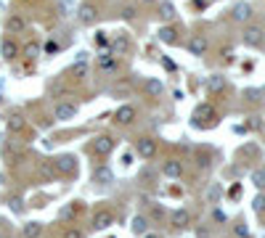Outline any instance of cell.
Wrapping results in <instances>:
<instances>
[{
	"label": "cell",
	"instance_id": "1",
	"mask_svg": "<svg viewBox=\"0 0 265 238\" xmlns=\"http://www.w3.org/2000/svg\"><path fill=\"white\" fill-rule=\"evenodd\" d=\"M114 149V140L109 138V135H98V138L90 140V151L96 153V156H109Z\"/></svg>",
	"mask_w": 265,
	"mask_h": 238
},
{
	"label": "cell",
	"instance_id": "2",
	"mask_svg": "<svg viewBox=\"0 0 265 238\" xmlns=\"http://www.w3.org/2000/svg\"><path fill=\"white\" fill-rule=\"evenodd\" d=\"M241 40H244V45H249V48H257V45L265 40V29L263 27H247Z\"/></svg>",
	"mask_w": 265,
	"mask_h": 238
},
{
	"label": "cell",
	"instance_id": "3",
	"mask_svg": "<svg viewBox=\"0 0 265 238\" xmlns=\"http://www.w3.org/2000/svg\"><path fill=\"white\" fill-rule=\"evenodd\" d=\"M135 149H138V156L141 159H154V153H157V143H154L151 138H138Z\"/></svg>",
	"mask_w": 265,
	"mask_h": 238
},
{
	"label": "cell",
	"instance_id": "4",
	"mask_svg": "<svg viewBox=\"0 0 265 238\" xmlns=\"http://www.w3.org/2000/svg\"><path fill=\"white\" fill-rule=\"evenodd\" d=\"M162 175L170 177V180H178L180 175H183V164H180L178 159H167V162L162 164Z\"/></svg>",
	"mask_w": 265,
	"mask_h": 238
},
{
	"label": "cell",
	"instance_id": "5",
	"mask_svg": "<svg viewBox=\"0 0 265 238\" xmlns=\"http://www.w3.org/2000/svg\"><path fill=\"white\" fill-rule=\"evenodd\" d=\"M0 56H3L5 61H14L16 56H19V45L11 40V37H5V40L0 43Z\"/></svg>",
	"mask_w": 265,
	"mask_h": 238
},
{
	"label": "cell",
	"instance_id": "6",
	"mask_svg": "<svg viewBox=\"0 0 265 238\" xmlns=\"http://www.w3.org/2000/svg\"><path fill=\"white\" fill-rule=\"evenodd\" d=\"M109 225H114V215H112L109 209H101L98 215L93 217V228H96V230H106Z\"/></svg>",
	"mask_w": 265,
	"mask_h": 238
},
{
	"label": "cell",
	"instance_id": "7",
	"mask_svg": "<svg viewBox=\"0 0 265 238\" xmlns=\"http://www.w3.org/2000/svg\"><path fill=\"white\" fill-rule=\"evenodd\" d=\"M170 222L175 225V228H189L191 225V212L189 209H175L170 215Z\"/></svg>",
	"mask_w": 265,
	"mask_h": 238
},
{
	"label": "cell",
	"instance_id": "8",
	"mask_svg": "<svg viewBox=\"0 0 265 238\" xmlns=\"http://www.w3.org/2000/svg\"><path fill=\"white\" fill-rule=\"evenodd\" d=\"M207 37H202V35H193L191 37V43H189V50H191V56H204L207 53Z\"/></svg>",
	"mask_w": 265,
	"mask_h": 238
},
{
	"label": "cell",
	"instance_id": "9",
	"mask_svg": "<svg viewBox=\"0 0 265 238\" xmlns=\"http://www.w3.org/2000/svg\"><path fill=\"white\" fill-rule=\"evenodd\" d=\"M56 119L59 122H67V119H74V114H77V106L74 104H59L56 106Z\"/></svg>",
	"mask_w": 265,
	"mask_h": 238
},
{
	"label": "cell",
	"instance_id": "10",
	"mask_svg": "<svg viewBox=\"0 0 265 238\" xmlns=\"http://www.w3.org/2000/svg\"><path fill=\"white\" fill-rule=\"evenodd\" d=\"M133 119H135V108L133 106H120L117 114H114V122H117V125H130Z\"/></svg>",
	"mask_w": 265,
	"mask_h": 238
},
{
	"label": "cell",
	"instance_id": "11",
	"mask_svg": "<svg viewBox=\"0 0 265 238\" xmlns=\"http://www.w3.org/2000/svg\"><path fill=\"white\" fill-rule=\"evenodd\" d=\"M231 14H234L236 22H241V24H244V22H249V19H252V5H249V3H236Z\"/></svg>",
	"mask_w": 265,
	"mask_h": 238
},
{
	"label": "cell",
	"instance_id": "12",
	"mask_svg": "<svg viewBox=\"0 0 265 238\" xmlns=\"http://www.w3.org/2000/svg\"><path fill=\"white\" fill-rule=\"evenodd\" d=\"M93 180L98 185H106V183H114V172L109 167H96L93 170Z\"/></svg>",
	"mask_w": 265,
	"mask_h": 238
},
{
	"label": "cell",
	"instance_id": "13",
	"mask_svg": "<svg viewBox=\"0 0 265 238\" xmlns=\"http://www.w3.org/2000/svg\"><path fill=\"white\" fill-rule=\"evenodd\" d=\"M98 66L103 69V72H117V59H114V53L98 56Z\"/></svg>",
	"mask_w": 265,
	"mask_h": 238
},
{
	"label": "cell",
	"instance_id": "14",
	"mask_svg": "<svg viewBox=\"0 0 265 238\" xmlns=\"http://www.w3.org/2000/svg\"><path fill=\"white\" fill-rule=\"evenodd\" d=\"M96 19H98V14H96L93 5H82V8H80V22L85 24V27H88V24H93Z\"/></svg>",
	"mask_w": 265,
	"mask_h": 238
},
{
	"label": "cell",
	"instance_id": "15",
	"mask_svg": "<svg viewBox=\"0 0 265 238\" xmlns=\"http://www.w3.org/2000/svg\"><path fill=\"white\" fill-rule=\"evenodd\" d=\"M22 236L24 238H40L43 236V225L40 222H27V225H24V230H22Z\"/></svg>",
	"mask_w": 265,
	"mask_h": 238
},
{
	"label": "cell",
	"instance_id": "16",
	"mask_svg": "<svg viewBox=\"0 0 265 238\" xmlns=\"http://www.w3.org/2000/svg\"><path fill=\"white\" fill-rule=\"evenodd\" d=\"M24 127H27V122H24L22 114H11V117H8V130L11 132H22Z\"/></svg>",
	"mask_w": 265,
	"mask_h": 238
},
{
	"label": "cell",
	"instance_id": "17",
	"mask_svg": "<svg viewBox=\"0 0 265 238\" xmlns=\"http://www.w3.org/2000/svg\"><path fill=\"white\" fill-rule=\"evenodd\" d=\"M159 16H162L165 22H172V19H175V5H172L170 0H162V5H159Z\"/></svg>",
	"mask_w": 265,
	"mask_h": 238
},
{
	"label": "cell",
	"instance_id": "18",
	"mask_svg": "<svg viewBox=\"0 0 265 238\" xmlns=\"http://www.w3.org/2000/svg\"><path fill=\"white\" fill-rule=\"evenodd\" d=\"M56 167H59V172H72L74 170V159L72 156H59L56 159Z\"/></svg>",
	"mask_w": 265,
	"mask_h": 238
},
{
	"label": "cell",
	"instance_id": "19",
	"mask_svg": "<svg viewBox=\"0 0 265 238\" xmlns=\"http://www.w3.org/2000/svg\"><path fill=\"white\" fill-rule=\"evenodd\" d=\"M159 40H162V43H175L178 40V32L172 29V27H162V29H159Z\"/></svg>",
	"mask_w": 265,
	"mask_h": 238
},
{
	"label": "cell",
	"instance_id": "20",
	"mask_svg": "<svg viewBox=\"0 0 265 238\" xmlns=\"http://www.w3.org/2000/svg\"><path fill=\"white\" fill-rule=\"evenodd\" d=\"M146 228H148V220L144 215L133 217V233H146Z\"/></svg>",
	"mask_w": 265,
	"mask_h": 238
},
{
	"label": "cell",
	"instance_id": "21",
	"mask_svg": "<svg viewBox=\"0 0 265 238\" xmlns=\"http://www.w3.org/2000/svg\"><path fill=\"white\" fill-rule=\"evenodd\" d=\"M5 27H8V32H22L24 29V19L22 16H11L8 22H5Z\"/></svg>",
	"mask_w": 265,
	"mask_h": 238
},
{
	"label": "cell",
	"instance_id": "22",
	"mask_svg": "<svg viewBox=\"0 0 265 238\" xmlns=\"http://www.w3.org/2000/svg\"><path fill=\"white\" fill-rule=\"evenodd\" d=\"M146 90H148L151 95H162V93H165V85H162L159 80H148V82H146Z\"/></svg>",
	"mask_w": 265,
	"mask_h": 238
},
{
	"label": "cell",
	"instance_id": "23",
	"mask_svg": "<svg viewBox=\"0 0 265 238\" xmlns=\"http://www.w3.org/2000/svg\"><path fill=\"white\" fill-rule=\"evenodd\" d=\"M217 198H220V185H217V183H212L210 188H207V201H210V204H215Z\"/></svg>",
	"mask_w": 265,
	"mask_h": 238
},
{
	"label": "cell",
	"instance_id": "24",
	"mask_svg": "<svg viewBox=\"0 0 265 238\" xmlns=\"http://www.w3.org/2000/svg\"><path fill=\"white\" fill-rule=\"evenodd\" d=\"M212 114H215V111H212V106L202 104V106H196V114H193V117H196V119H210Z\"/></svg>",
	"mask_w": 265,
	"mask_h": 238
},
{
	"label": "cell",
	"instance_id": "25",
	"mask_svg": "<svg viewBox=\"0 0 265 238\" xmlns=\"http://www.w3.org/2000/svg\"><path fill=\"white\" fill-rule=\"evenodd\" d=\"M252 183H255V188H265V170H255L252 172Z\"/></svg>",
	"mask_w": 265,
	"mask_h": 238
},
{
	"label": "cell",
	"instance_id": "26",
	"mask_svg": "<svg viewBox=\"0 0 265 238\" xmlns=\"http://www.w3.org/2000/svg\"><path fill=\"white\" fill-rule=\"evenodd\" d=\"M114 50H117V53L127 50V40H125V37H117V40H114L112 45H109V53H114Z\"/></svg>",
	"mask_w": 265,
	"mask_h": 238
},
{
	"label": "cell",
	"instance_id": "27",
	"mask_svg": "<svg viewBox=\"0 0 265 238\" xmlns=\"http://www.w3.org/2000/svg\"><path fill=\"white\" fill-rule=\"evenodd\" d=\"M37 53H40V45H37V43L24 45V56H27V59H37Z\"/></svg>",
	"mask_w": 265,
	"mask_h": 238
},
{
	"label": "cell",
	"instance_id": "28",
	"mask_svg": "<svg viewBox=\"0 0 265 238\" xmlns=\"http://www.w3.org/2000/svg\"><path fill=\"white\" fill-rule=\"evenodd\" d=\"M223 85H225V80L220 74H212L210 77V90H223Z\"/></svg>",
	"mask_w": 265,
	"mask_h": 238
},
{
	"label": "cell",
	"instance_id": "29",
	"mask_svg": "<svg viewBox=\"0 0 265 238\" xmlns=\"http://www.w3.org/2000/svg\"><path fill=\"white\" fill-rule=\"evenodd\" d=\"M234 233H236L239 238H249V228H247L244 222H236V225H234Z\"/></svg>",
	"mask_w": 265,
	"mask_h": 238
},
{
	"label": "cell",
	"instance_id": "30",
	"mask_svg": "<svg viewBox=\"0 0 265 238\" xmlns=\"http://www.w3.org/2000/svg\"><path fill=\"white\" fill-rule=\"evenodd\" d=\"M59 11H61V16H72V3H69V0H61Z\"/></svg>",
	"mask_w": 265,
	"mask_h": 238
},
{
	"label": "cell",
	"instance_id": "31",
	"mask_svg": "<svg viewBox=\"0 0 265 238\" xmlns=\"http://www.w3.org/2000/svg\"><path fill=\"white\" fill-rule=\"evenodd\" d=\"M252 207H255V212H265V196H257Z\"/></svg>",
	"mask_w": 265,
	"mask_h": 238
},
{
	"label": "cell",
	"instance_id": "32",
	"mask_svg": "<svg viewBox=\"0 0 265 238\" xmlns=\"http://www.w3.org/2000/svg\"><path fill=\"white\" fill-rule=\"evenodd\" d=\"M64 238H82V233H80L77 228H69L67 233H64Z\"/></svg>",
	"mask_w": 265,
	"mask_h": 238
},
{
	"label": "cell",
	"instance_id": "33",
	"mask_svg": "<svg viewBox=\"0 0 265 238\" xmlns=\"http://www.w3.org/2000/svg\"><path fill=\"white\" fill-rule=\"evenodd\" d=\"M8 204H11V209H14V212H22V201H19L16 196H14V198H8Z\"/></svg>",
	"mask_w": 265,
	"mask_h": 238
},
{
	"label": "cell",
	"instance_id": "34",
	"mask_svg": "<svg viewBox=\"0 0 265 238\" xmlns=\"http://www.w3.org/2000/svg\"><path fill=\"white\" fill-rule=\"evenodd\" d=\"M196 236H199V238H210V230H207V228H199Z\"/></svg>",
	"mask_w": 265,
	"mask_h": 238
},
{
	"label": "cell",
	"instance_id": "35",
	"mask_svg": "<svg viewBox=\"0 0 265 238\" xmlns=\"http://www.w3.org/2000/svg\"><path fill=\"white\" fill-rule=\"evenodd\" d=\"M122 164H133V153H130V151H127L125 156H122Z\"/></svg>",
	"mask_w": 265,
	"mask_h": 238
},
{
	"label": "cell",
	"instance_id": "36",
	"mask_svg": "<svg viewBox=\"0 0 265 238\" xmlns=\"http://www.w3.org/2000/svg\"><path fill=\"white\" fill-rule=\"evenodd\" d=\"M122 14H125L127 19H130V16H135V8H130V5H127V8H125V11H122Z\"/></svg>",
	"mask_w": 265,
	"mask_h": 238
},
{
	"label": "cell",
	"instance_id": "37",
	"mask_svg": "<svg viewBox=\"0 0 265 238\" xmlns=\"http://www.w3.org/2000/svg\"><path fill=\"white\" fill-rule=\"evenodd\" d=\"M215 220H217V222H225V215H223V212H220V209H217V212H215Z\"/></svg>",
	"mask_w": 265,
	"mask_h": 238
},
{
	"label": "cell",
	"instance_id": "38",
	"mask_svg": "<svg viewBox=\"0 0 265 238\" xmlns=\"http://www.w3.org/2000/svg\"><path fill=\"white\" fill-rule=\"evenodd\" d=\"M144 238H159L157 233H144Z\"/></svg>",
	"mask_w": 265,
	"mask_h": 238
},
{
	"label": "cell",
	"instance_id": "39",
	"mask_svg": "<svg viewBox=\"0 0 265 238\" xmlns=\"http://www.w3.org/2000/svg\"><path fill=\"white\" fill-rule=\"evenodd\" d=\"M144 3H154V0H144Z\"/></svg>",
	"mask_w": 265,
	"mask_h": 238
}]
</instances>
